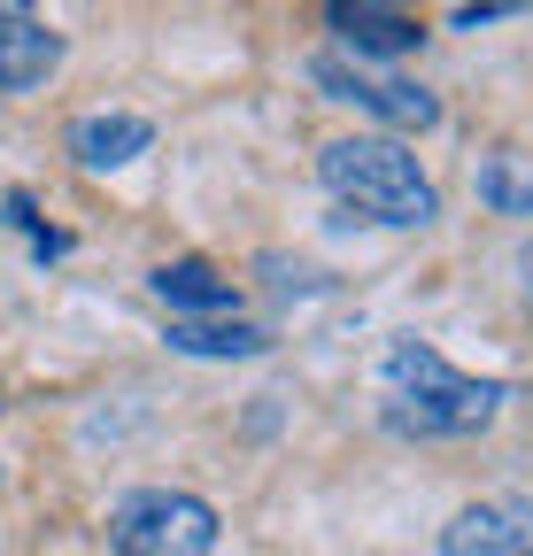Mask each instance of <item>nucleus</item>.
I'll return each mask as SVG.
<instances>
[{
    "mask_svg": "<svg viewBox=\"0 0 533 556\" xmlns=\"http://www.w3.org/2000/svg\"><path fill=\"white\" fill-rule=\"evenodd\" d=\"M510 9H518V0H480V9L456 16V31H480V24H495V16H510Z\"/></svg>",
    "mask_w": 533,
    "mask_h": 556,
    "instance_id": "obj_13",
    "label": "nucleus"
},
{
    "mask_svg": "<svg viewBox=\"0 0 533 556\" xmlns=\"http://www.w3.org/2000/svg\"><path fill=\"white\" fill-rule=\"evenodd\" d=\"M170 348L178 356H202V364H240V356H263L271 332L240 325V317H170Z\"/></svg>",
    "mask_w": 533,
    "mask_h": 556,
    "instance_id": "obj_10",
    "label": "nucleus"
},
{
    "mask_svg": "<svg viewBox=\"0 0 533 556\" xmlns=\"http://www.w3.org/2000/svg\"><path fill=\"white\" fill-rule=\"evenodd\" d=\"M155 148V124L148 116H124V109H93L71 124V155L86 170H124V163H140Z\"/></svg>",
    "mask_w": 533,
    "mask_h": 556,
    "instance_id": "obj_9",
    "label": "nucleus"
},
{
    "mask_svg": "<svg viewBox=\"0 0 533 556\" xmlns=\"http://www.w3.org/2000/svg\"><path fill=\"white\" fill-rule=\"evenodd\" d=\"M441 556H533V503L487 495L441 526Z\"/></svg>",
    "mask_w": 533,
    "mask_h": 556,
    "instance_id": "obj_7",
    "label": "nucleus"
},
{
    "mask_svg": "<svg viewBox=\"0 0 533 556\" xmlns=\"http://www.w3.org/2000/svg\"><path fill=\"white\" fill-rule=\"evenodd\" d=\"M109 548L116 556H210L217 510L186 486H131L124 503H109Z\"/></svg>",
    "mask_w": 533,
    "mask_h": 556,
    "instance_id": "obj_3",
    "label": "nucleus"
},
{
    "mask_svg": "<svg viewBox=\"0 0 533 556\" xmlns=\"http://www.w3.org/2000/svg\"><path fill=\"white\" fill-rule=\"evenodd\" d=\"M495 409H503V379L456 371L433 340L394 332L379 348V417L403 441H472L495 426Z\"/></svg>",
    "mask_w": 533,
    "mask_h": 556,
    "instance_id": "obj_1",
    "label": "nucleus"
},
{
    "mask_svg": "<svg viewBox=\"0 0 533 556\" xmlns=\"http://www.w3.org/2000/svg\"><path fill=\"white\" fill-rule=\"evenodd\" d=\"M9 217H16V225L31 232V248H39V255H62V248H71V240H62V232H47V225L31 217V193H9Z\"/></svg>",
    "mask_w": 533,
    "mask_h": 556,
    "instance_id": "obj_12",
    "label": "nucleus"
},
{
    "mask_svg": "<svg viewBox=\"0 0 533 556\" xmlns=\"http://www.w3.org/2000/svg\"><path fill=\"white\" fill-rule=\"evenodd\" d=\"M62 31H47L39 0H0V93H39L62 70Z\"/></svg>",
    "mask_w": 533,
    "mask_h": 556,
    "instance_id": "obj_6",
    "label": "nucleus"
},
{
    "mask_svg": "<svg viewBox=\"0 0 533 556\" xmlns=\"http://www.w3.org/2000/svg\"><path fill=\"white\" fill-rule=\"evenodd\" d=\"M518 287H525V309H533V240L518 248Z\"/></svg>",
    "mask_w": 533,
    "mask_h": 556,
    "instance_id": "obj_14",
    "label": "nucleus"
},
{
    "mask_svg": "<svg viewBox=\"0 0 533 556\" xmlns=\"http://www.w3.org/2000/svg\"><path fill=\"white\" fill-rule=\"evenodd\" d=\"M472 186H480V201L495 217H533V155L525 148H487Z\"/></svg>",
    "mask_w": 533,
    "mask_h": 556,
    "instance_id": "obj_11",
    "label": "nucleus"
},
{
    "mask_svg": "<svg viewBox=\"0 0 533 556\" xmlns=\"http://www.w3.org/2000/svg\"><path fill=\"white\" fill-rule=\"evenodd\" d=\"M309 78L325 86V101L364 109V116H379V124H394V131H433V124H441V101H433L418 78L386 70V62H364V54L325 47V54L309 62Z\"/></svg>",
    "mask_w": 533,
    "mask_h": 556,
    "instance_id": "obj_4",
    "label": "nucleus"
},
{
    "mask_svg": "<svg viewBox=\"0 0 533 556\" xmlns=\"http://www.w3.org/2000/svg\"><path fill=\"white\" fill-rule=\"evenodd\" d=\"M155 302L170 309V317H232V302H240V287L210 263V255H178V263H163L155 278Z\"/></svg>",
    "mask_w": 533,
    "mask_h": 556,
    "instance_id": "obj_8",
    "label": "nucleus"
},
{
    "mask_svg": "<svg viewBox=\"0 0 533 556\" xmlns=\"http://www.w3.org/2000/svg\"><path fill=\"white\" fill-rule=\"evenodd\" d=\"M325 31L341 39V54H364V62H403L426 39V24L403 0H325Z\"/></svg>",
    "mask_w": 533,
    "mask_h": 556,
    "instance_id": "obj_5",
    "label": "nucleus"
},
{
    "mask_svg": "<svg viewBox=\"0 0 533 556\" xmlns=\"http://www.w3.org/2000/svg\"><path fill=\"white\" fill-rule=\"evenodd\" d=\"M317 178H325V193L341 201V208H356L364 225L410 232V225H433L441 217V193L418 170V155L403 148V139H379V131L325 139V148H317Z\"/></svg>",
    "mask_w": 533,
    "mask_h": 556,
    "instance_id": "obj_2",
    "label": "nucleus"
}]
</instances>
